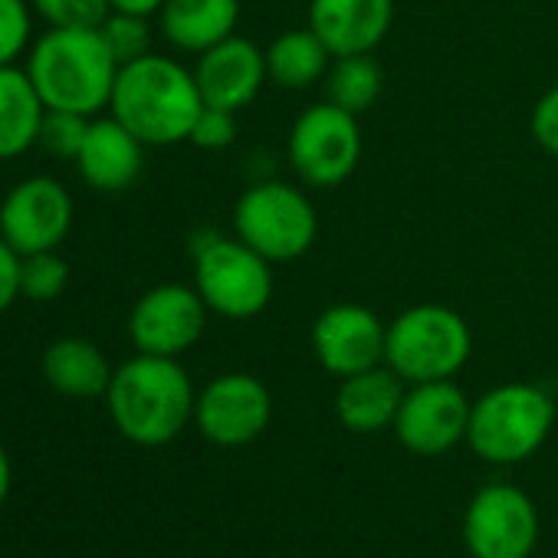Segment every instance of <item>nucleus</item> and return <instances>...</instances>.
<instances>
[{
  "label": "nucleus",
  "instance_id": "obj_31",
  "mask_svg": "<svg viewBox=\"0 0 558 558\" xmlns=\"http://www.w3.org/2000/svg\"><path fill=\"white\" fill-rule=\"evenodd\" d=\"M21 296V253L0 236V316Z\"/></svg>",
  "mask_w": 558,
  "mask_h": 558
},
{
  "label": "nucleus",
  "instance_id": "obj_29",
  "mask_svg": "<svg viewBox=\"0 0 558 558\" xmlns=\"http://www.w3.org/2000/svg\"><path fill=\"white\" fill-rule=\"evenodd\" d=\"M233 138H236V112L204 106L201 116L194 119V129H191L187 142H194L204 151H220V148L233 145Z\"/></svg>",
  "mask_w": 558,
  "mask_h": 558
},
{
  "label": "nucleus",
  "instance_id": "obj_27",
  "mask_svg": "<svg viewBox=\"0 0 558 558\" xmlns=\"http://www.w3.org/2000/svg\"><path fill=\"white\" fill-rule=\"evenodd\" d=\"M34 11L50 27H102L112 4L109 0H34Z\"/></svg>",
  "mask_w": 558,
  "mask_h": 558
},
{
  "label": "nucleus",
  "instance_id": "obj_8",
  "mask_svg": "<svg viewBox=\"0 0 558 558\" xmlns=\"http://www.w3.org/2000/svg\"><path fill=\"white\" fill-rule=\"evenodd\" d=\"M290 165L310 187H339L362 158L359 116L326 102L310 106L290 129Z\"/></svg>",
  "mask_w": 558,
  "mask_h": 558
},
{
  "label": "nucleus",
  "instance_id": "obj_26",
  "mask_svg": "<svg viewBox=\"0 0 558 558\" xmlns=\"http://www.w3.org/2000/svg\"><path fill=\"white\" fill-rule=\"evenodd\" d=\"M89 116H80V112H60V109H47L44 116V125H40V138L37 145H44L50 155L57 158H73L80 155L83 142H86V132H89Z\"/></svg>",
  "mask_w": 558,
  "mask_h": 558
},
{
  "label": "nucleus",
  "instance_id": "obj_9",
  "mask_svg": "<svg viewBox=\"0 0 558 558\" xmlns=\"http://www.w3.org/2000/svg\"><path fill=\"white\" fill-rule=\"evenodd\" d=\"M538 542V509L512 483L483 486L463 512V545L473 558H529Z\"/></svg>",
  "mask_w": 558,
  "mask_h": 558
},
{
  "label": "nucleus",
  "instance_id": "obj_24",
  "mask_svg": "<svg viewBox=\"0 0 558 558\" xmlns=\"http://www.w3.org/2000/svg\"><path fill=\"white\" fill-rule=\"evenodd\" d=\"M66 283H70V266L57 250L21 256V296L34 303H50L66 290Z\"/></svg>",
  "mask_w": 558,
  "mask_h": 558
},
{
  "label": "nucleus",
  "instance_id": "obj_10",
  "mask_svg": "<svg viewBox=\"0 0 558 558\" xmlns=\"http://www.w3.org/2000/svg\"><path fill=\"white\" fill-rule=\"evenodd\" d=\"M207 313L210 310L194 287L161 283L132 306L129 339L145 355L178 359L201 342Z\"/></svg>",
  "mask_w": 558,
  "mask_h": 558
},
{
  "label": "nucleus",
  "instance_id": "obj_1",
  "mask_svg": "<svg viewBox=\"0 0 558 558\" xmlns=\"http://www.w3.org/2000/svg\"><path fill=\"white\" fill-rule=\"evenodd\" d=\"M109 417L138 447H165L194 421V385L178 359L138 352L112 372Z\"/></svg>",
  "mask_w": 558,
  "mask_h": 558
},
{
  "label": "nucleus",
  "instance_id": "obj_15",
  "mask_svg": "<svg viewBox=\"0 0 558 558\" xmlns=\"http://www.w3.org/2000/svg\"><path fill=\"white\" fill-rule=\"evenodd\" d=\"M194 80H197L204 106L240 112L259 96L263 83L269 80L266 53L253 40L233 34V37L220 40L217 47L197 53Z\"/></svg>",
  "mask_w": 558,
  "mask_h": 558
},
{
  "label": "nucleus",
  "instance_id": "obj_33",
  "mask_svg": "<svg viewBox=\"0 0 558 558\" xmlns=\"http://www.w3.org/2000/svg\"><path fill=\"white\" fill-rule=\"evenodd\" d=\"M8 493H11V457L4 447H0V506H4Z\"/></svg>",
  "mask_w": 558,
  "mask_h": 558
},
{
  "label": "nucleus",
  "instance_id": "obj_21",
  "mask_svg": "<svg viewBox=\"0 0 558 558\" xmlns=\"http://www.w3.org/2000/svg\"><path fill=\"white\" fill-rule=\"evenodd\" d=\"M47 106L27 70L0 66V161L17 158L37 145Z\"/></svg>",
  "mask_w": 558,
  "mask_h": 558
},
{
  "label": "nucleus",
  "instance_id": "obj_4",
  "mask_svg": "<svg viewBox=\"0 0 558 558\" xmlns=\"http://www.w3.org/2000/svg\"><path fill=\"white\" fill-rule=\"evenodd\" d=\"M555 427V401L548 391L529 381H509L483 398L470 411L466 444L486 463L529 460Z\"/></svg>",
  "mask_w": 558,
  "mask_h": 558
},
{
  "label": "nucleus",
  "instance_id": "obj_14",
  "mask_svg": "<svg viewBox=\"0 0 558 558\" xmlns=\"http://www.w3.org/2000/svg\"><path fill=\"white\" fill-rule=\"evenodd\" d=\"M388 326L359 303L329 306L313 326V352L319 365L339 381L375 365H385Z\"/></svg>",
  "mask_w": 558,
  "mask_h": 558
},
{
  "label": "nucleus",
  "instance_id": "obj_6",
  "mask_svg": "<svg viewBox=\"0 0 558 558\" xmlns=\"http://www.w3.org/2000/svg\"><path fill=\"white\" fill-rule=\"evenodd\" d=\"M236 236L269 263H290L313 250L319 214L313 201L287 181H259L233 207Z\"/></svg>",
  "mask_w": 558,
  "mask_h": 558
},
{
  "label": "nucleus",
  "instance_id": "obj_28",
  "mask_svg": "<svg viewBox=\"0 0 558 558\" xmlns=\"http://www.w3.org/2000/svg\"><path fill=\"white\" fill-rule=\"evenodd\" d=\"M31 44L27 0H0V66H14Z\"/></svg>",
  "mask_w": 558,
  "mask_h": 558
},
{
  "label": "nucleus",
  "instance_id": "obj_25",
  "mask_svg": "<svg viewBox=\"0 0 558 558\" xmlns=\"http://www.w3.org/2000/svg\"><path fill=\"white\" fill-rule=\"evenodd\" d=\"M109 53L116 57L119 66L135 63L142 57L151 53V31H148V17H135V14H119L112 11L102 27H99Z\"/></svg>",
  "mask_w": 558,
  "mask_h": 558
},
{
  "label": "nucleus",
  "instance_id": "obj_32",
  "mask_svg": "<svg viewBox=\"0 0 558 558\" xmlns=\"http://www.w3.org/2000/svg\"><path fill=\"white\" fill-rule=\"evenodd\" d=\"M112 11L119 14H135V17H151L165 8V0H109Z\"/></svg>",
  "mask_w": 558,
  "mask_h": 558
},
{
  "label": "nucleus",
  "instance_id": "obj_5",
  "mask_svg": "<svg viewBox=\"0 0 558 558\" xmlns=\"http://www.w3.org/2000/svg\"><path fill=\"white\" fill-rule=\"evenodd\" d=\"M470 352L473 336L466 319L450 306L421 303L388 326L385 365L408 385L450 381L470 362Z\"/></svg>",
  "mask_w": 558,
  "mask_h": 558
},
{
  "label": "nucleus",
  "instance_id": "obj_22",
  "mask_svg": "<svg viewBox=\"0 0 558 558\" xmlns=\"http://www.w3.org/2000/svg\"><path fill=\"white\" fill-rule=\"evenodd\" d=\"M263 53H266V76L279 89H310L326 76L332 60L329 47L310 27L279 34Z\"/></svg>",
  "mask_w": 558,
  "mask_h": 558
},
{
  "label": "nucleus",
  "instance_id": "obj_12",
  "mask_svg": "<svg viewBox=\"0 0 558 558\" xmlns=\"http://www.w3.org/2000/svg\"><path fill=\"white\" fill-rule=\"evenodd\" d=\"M73 227V197L53 178H27L0 204V236L21 256L60 250Z\"/></svg>",
  "mask_w": 558,
  "mask_h": 558
},
{
  "label": "nucleus",
  "instance_id": "obj_7",
  "mask_svg": "<svg viewBox=\"0 0 558 558\" xmlns=\"http://www.w3.org/2000/svg\"><path fill=\"white\" fill-rule=\"evenodd\" d=\"M194 290L223 319H253L272 300V266L240 236H204L194 246Z\"/></svg>",
  "mask_w": 558,
  "mask_h": 558
},
{
  "label": "nucleus",
  "instance_id": "obj_23",
  "mask_svg": "<svg viewBox=\"0 0 558 558\" xmlns=\"http://www.w3.org/2000/svg\"><path fill=\"white\" fill-rule=\"evenodd\" d=\"M381 86H385V76H381V66L372 60V53L336 57L329 70V102L352 116L368 112L378 102Z\"/></svg>",
  "mask_w": 558,
  "mask_h": 558
},
{
  "label": "nucleus",
  "instance_id": "obj_11",
  "mask_svg": "<svg viewBox=\"0 0 558 558\" xmlns=\"http://www.w3.org/2000/svg\"><path fill=\"white\" fill-rule=\"evenodd\" d=\"M272 395L246 372H227L214 378L194 404L197 430L217 447H246L269 427Z\"/></svg>",
  "mask_w": 558,
  "mask_h": 558
},
{
  "label": "nucleus",
  "instance_id": "obj_30",
  "mask_svg": "<svg viewBox=\"0 0 558 558\" xmlns=\"http://www.w3.org/2000/svg\"><path fill=\"white\" fill-rule=\"evenodd\" d=\"M529 129H532V138L551 155L558 158V86L548 89L535 109H532V119H529Z\"/></svg>",
  "mask_w": 558,
  "mask_h": 558
},
{
  "label": "nucleus",
  "instance_id": "obj_3",
  "mask_svg": "<svg viewBox=\"0 0 558 558\" xmlns=\"http://www.w3.org/2000/svg\"><path fill=\"white\" fill-rule=\"evenodd\" d=\"M27 76L47 109L93 119L112 99L119 63L99 27H50L31 50Z\"/></svg>",
  "mask_w": 558,
  "mask_h": 558
},
{
  "label": "nucleus",
  "instance_id": "obj_19",
  "mask_svg": "<svg viewBox=\"0 0 558 558\" xmlns=\"http://www.w3.org/2000/svg\"><path fill=\"white\" fill-rule=\"evenodd\" d=\"M161 34L184 53H204L236 34L240 0H165Z\"/></svg>",
  "mask_w": 558,
  "mask_h": 558
},
{
  "label": "nucleus",
  "instance_id": "obj_18",
  "mask_svg": "<svg viewBox=\"0 0 558 558\" xmlns=\"http://www.w3.org/2000/svg\"><path fill=\"white\" fill-rule=\"evenodd\" d=\"M408 381L391 372L388 365H375L368 372L342 378L336 391V417L345 430L355 434H378L395 427L401 401L408 395Z\"/></svg>",
  "mask_w": 558,
  "mask_h": 558
},
{
  "label": "nucleus",
  "instance_id": "obj_16",
  "mask_svg": "<svg viewBox=\"0 0 558 558\" xmlns=\"http://www.w3.org/2000/svg\"><path fill=\"white\" fill-rule=\"evenodd\" d=\"M395 21V0H310V31L332 57L375 53Z\"/></svg>",
  "mask_w": 558,
  "mask_h": 558
},
{
  "label": "nucleus",
  "instance_id": "obj_17",
  "mask_svg": "<svg viewBox=\"0 0 558 558\" xmlns=\"http://www.w3.org/2000/svg\"><path fill=\"white\" fill-rule=\"evenodd\" d=\"M145 145L112 116L89 122L86 142L76 155L80 178L102 194H119L132 187L142 174Z\"/></svg>",
  "mask_w": 558,
  "mask_h": 558
},
{
  "label": "nucleus",
  "instance_id": "obj_13",
  "mask_svg": "<svg viewBox=\"0 0 558 558\" xmlns=\"http://www.w3.org/2000/svg\"><path fill=\"white\" fill-rule=\"evenodd\" d=\"M470 398L450 381H424L411 385L401 411L395 417L398 440L417 457H440L466 440L470 427Z\"/></svg>",
  "mask_w": 558,
  "mask_h": 558
},
{
  "label": "nucleus",
  "instance_id": "obj_2",
  "mask_svg": "<svg viewBox=\"0 0 558 558\" xmlns=\"http://www.w3.org/2000/svg\"><path fill=\"white\" fill-rule=\"evenodd\" d=\"M109 109L142 145L165 148L191 138L204 99L191 70L168 57L148 53L119 66Z\"/></svg>",
  "mask_w": 558,
  "mask_h": 558
},
{
  "label": "nucleus",
  "instance_id": "obj_20",
  "mask_svg": "<svg viewBox=\"0 0 558 558\" xmlns=\"http://www.w3.org/2000/svg\"><path fill=\"white\" fill-rule=\"evenodd\" d=\"M109 359L99 352L96 342L89 339H57L47 352H44V378L50 381L53 391L66 395V398H99L109 391L112 381Z\"/></svg>",
  "mask_w": 558,
  "mask_h": 558
}]
</instances>
